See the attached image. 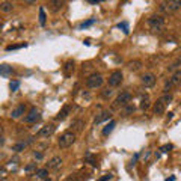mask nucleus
Here are the masks:
<instances>
[{"mask_svg": "<svg viewBox=\"0 0 181 181\" xmlns=\"http://www.w3.org/2000/svg\"><path fill=\"white\" fill-rule=\"evenodd\" d=\"M147 24L153 33H162L166 29V23H164V18L162 15H151L148 18Z\"/></svg>", "mask_w": 181, "mask_h": 181, "instance_id": "f257e3e1", "label": "nucleus"}, {"mask_svg": "<svg viewBox=\"0 0 181 181\" xmlns=\"http://www.w3.org/2000/svg\"><path fill=\"white\" fill-rule=\"evenodd\" d=\"M74 142H76V133L69 130V131H65V133L60 134L59 140H58V145H59V148H62V149H67V148H69Z\"/></svg>", "mask_w": 181, "mask_h": 181, "instance_id": "f03ea898", "label": "nucleus"}, {"mask_svg": "<svg viewBox=\"0 0 181 181\" xmlns=\"http://www.w3.org/2000/svg\"><path fill=\"white\" fill-rule=\"evenodd\" d=\"M103 82H104L103 76L98 74V73H94V74H91V76L86 78V86L89 88V89H97V88L103 86Z\"/></svg>", "mask_w": 181, "mask_h": 181, "instance_id": "7ed1b4c3", "label": "nucleus"}, {"mask_svg": "<svg viewBox=\"0 0 181 181\" xmlns=\"http://www.w3.org/2000/svg\"><path fill=\"white\" fill-rule=\"evenodd\" d=\"M130 101H131V94H130L128 91H124V92H121V94L115 98L113 106H115V107H125L127 104H130Z\"/></svg>", "mask_w": 181, "mask_h": 181, "instance_id": "20e7f679", "label": "nucleus"}, {"mask_svg": "<svg viewBox=\"0 0 181 181\" xmlns=\"http://www.w3.org/2000/svg\"><path fill=\"white\" fill-rule=\"evenodd\" d=\"M122 78H124V74L121 71H113L112 74L109 76V86L110 88H116L122 83Z\"/></svg>", "mask_w": 181, "mask_h": 181, "instance_id": "39448f33", "label": "nucleus"}, {"mask_svg": "<svg viewBox=\"0 0 181 181\" xmlns=\"http://www.w3.org/2000/svg\"><path fill=\"white\" fill-rule=\"evenodd\" d=\"M162 9H166L168 12H175L181 8V0H169V2H163L160 3Z\"/></svg>", "mask_w": 181, "mask_h": 181, "instance_id": "423d86ee", "label": "nucleus"}, {"mask_svg": "<svg viewBox=\"0 0 181 181\" xmlns=\"http://www.w3.org/2000/svg\"><path fill=\"white\" fill-rule=\"evenodd\" d=\"M155 76L153 73H145V74H142L140 76V82H142V85L145 88H153L155 85Z\"/></svg>", "mask_w": 181, "mask_h": 181, "instance_id": "0eeeda50", "label": "nucleus"}, {"mask_svg": "<svg viewBox=\"0 0 181 181\" xmlns=\"http://www.w3.org/2000/svg\"><path fill=\"white\" fill-rule=\"evenodd\" d=\"M39 118H41V113H39V110H38L36 107H32V109L29 110V113L24 116V122H27V124H32V122L39 121Z\"/></svg>", "mask_w": 181, "mask_h": 181, "instance_id": "6e6552de", "label": "nucleus"}, {"mask_svg": "<svg viewBox=\"0 0 181 181\" xmlns=\"http://www.w3.org/2000/svg\"><path fill=\"white\" fill-rule=\"evenodd\" d=\"M54 131H56V125H54V124L44 125L43 128L38 131V138H50V136H52Z\"/></svg>", "mask_w": 181, "mask_h": 181, "instance_id": "1a4fd4ad", "label": "nucleus"}, {"mask_svg": "<svg viewBox=\"0 0 181 181\" xmlns=\"http://www.w3.org/2000/svg\"><path fill=\"white\" fill-rule=\"evenodd\" d=\"M60 164H62V158H60L59 155H54L52 157L50 160H48V163H47V169H52V171H56V169H59Z\"/></svg>", "mask_w": 181, "mask_h": 181, "instance_id": "9d476101", "label": "nucleus"}, {"mask_svg": "<svg viewBox=\"0 0 181 181\" xmlns=\"http://www.w3.org/2000/svg\"><path fill=\"white\" fill-rule=\"evenodd\" d=\"M71 131H74V133H80L82 130L85 128V121L83 119H74L71 122Z\"/></svg>", "mask_w": 181, "mask_h": 181, "instance_id": "9b49d317", "label": "nucleus"}, {"mask_svg": "<svg viewBox=\"0 0 181 181\" xmlns=\"http://www.w3.org/2000/svg\"><path fill=\"white\" fill-rule=\"evenodd\" d=\"M24 112H26V104H20V106H17V107L11 112V118H12V119H18L21 115H24Z\"/></svg>", "mask_w": 181, "mask_h": 181, "instance_id": "f8f14e48", "label": "nucleus"}, {"mask_svg": "<svg viewBox=\"0 0 181 181\" xmlns=\"http://www.w3.org/2000/svg\"><path fill=\"white\" fill-rule=\"evenodd\" d=\"M153 110H154L155 115H163L164 110H166V104L162 101V100H157L153 106Z\"/></svg>", "mask_w": 181, "mask_h": 181, "instance_id": "ddd939ff", "label": "nucleus"}, {"mask_svg": "<svg viewBox=\"0 0 181 181\" xmlns=\"http://www.w3.org/2000/svg\"><path fill=\"white\" fill-rule=\"evenodd\" d=\"M112 118V113L109 112V110H104V112H101L97 118H95V125H98V124H101V122H104V121H107V119H110Z\"/></svg>", "mask_w": 181, "mask_h": 181, "instance_id": "4468645a", "label": "nucleus"}, {"mask_svg": "<svg viewBox=\"0 0 181 181\" xmlns=\"http://www.w3.org/2000/svg\"><path fill=\"white\" fill-rule=\"evenodd\" d=\"M15 8V5L12 3V2H2L0 3V11L3 12V14H9V12H12Z\"/></svg>", "mask_w": 181, "mask_h": 181, "instance_id": "2eb2a0df", "label": "nucleus"}, {"mask_svg": "<svg viewBox=\"0 0 181 181\" xmlns=\"http://www.w3.org/2000/svg\"><path fill=\"white\" fill-rule=\"evenodd\" d=\"M169 82H171L172 86H178V85H181V69H177V71L173 73L172 77L169 78Z\"/></svg>", "mask_w": 181, "mask_h": 181, "instance_id": "dca6fc26", "label": "nucleus"}, {"mask_svg": "<svg viewBox=\"0 0 181 181\" xmlns=\"http://www.w3.org/2000/svg\"><path fill=\"white\" fill-rule=\"evenodd\" d=\"M127 67H128V69L130 71H139V69L142 68V62L140 60H138V59H134V60H130L128 63H127Z\"/></svg>", "mask_w": 181, "mask_h": 181, "instance_id": "f3484780", "label": "nucleus"}, {"mask_svg": "<svg viewBox=\"0 0 181 181\" xmlns=\"http://www.w3.org/2000/svg\"><path fill=\"white\" fill-rule=\"evenodd\" d=\"M69 112H71V106H63V109H62V110H60V112L58 113L56 119H58V121L65 119V118H67V116L69 115Z\"/></svg>", "mask_w": 181, "mask_h": 181, "instance_id": "a211bd4d", "label": "nucleus"}, {"mask_svg": "<svg viewBox=\"0 0 181 181\" xmlns=\"http://www.w3.org/2000/svg\"><path fill=\"white\" fill-rule=\"evenodd\" d=\"M63 2H48V6H50V11L52 12H59L60 9L63 8Z\"/></svg>", "mask_w": 181, "mask_h": 181, "instance_id": "6ab92c4d", "label": "nucleus"}, {"mask_svg": "<svg viewBox=\"0 0 181 181\" xmlns=\"http://www.w3.org/2000/svg\"><path fill=\"white\" fill-rule=\"evenodd\" d=\"M115 125H116V122H115V121H110V122H109V124H107V125L103 128V136L110 134V133L113 131V128H115Z\"/></svg>", "mask_w": 181, "mask_h": 181, "instance_id": "aec40b11", "label": "nucleus"}, {"mask_svg": "<svg viewBox=\"0 0 181 181\" xmlns=\"http://www.w3.org/2000/svg\"><path fill=\"white\" fill-rule=\"evenodd\" d=\"M12 71H14L12 67H9V65H6V63H3V65L0 67V74H2V76H5V77L9 76V74H12Z\"/></svg>", "mask_w": 181, "mask_h": 181, "instance_id": "412c9836", "label": "nucleus"}, {"mask_svg": "<svg viewBox=\"0 0 181 181\" xmlns=\"http://www.w3.org/2000/svg\"><path fill=\"white\" fill-rule=\"evenodd\" d=\"M149 106H151L149 97H148V95H145V97L140 100V109H142V110H148V109H149Z\"/></svg>", "mask_w": 181, "mask_h": 181, "instance_id": "4be33fe9", "label": "nucleus"}, {"mask_svg": "<svg viewBox=\"0 0 181 181\" xmlns=\"http://www.w3.org/2000/svg\"><path fill=\"white\" fill-rule=\"evenodd\" d=\"M35 175H36L38 178H41V180H47V177H48V169H47V168H44V169H38Z\"/></svg>", "mask_w": 181, "mask_h": 181, "instance_id": "5701e85b", "label": "nucleus"}, {"mask_svg": "<svg viewBox=\"0 0 181 181\" xmlns=\"http://www.w3.org/2000/svg\"><path fill=\"white\" fill-rule=\"evenodd\" d=\"M73 69H74V62H73V60H68V62L65 63V67H63V73H65V76H69Z\"/></svg>", "mask_w": 181, "mask_h": 181, "instance_id": "b1692460", "label": "nucleus"}, {"mask_svg": "<svg viewBox=\"0 0 181 181\" xmlns=\"http://www.w3.org/2000/svg\"><path fill=\"white\" fill-rule=\"evenodd\" d=\"M26 147H27L26 142H18V143H15V145L12 147V151H14V153H21V151H24Z\"/></svg>", "mask_w": 181, "mask_h": 181, "instance_id": "393cba45", "label": "nucleus"}, {"mask_svg": "<svg viewBox=\"0 0 181 181\" xmlns=\"http://www.w3.org/2000/svg\"><path fill=\"white\" fill-rule=\"evenodd\" d=\"M134 112V106L133 104H127L125 107H124V110H122V115L124 116H128L130 113H133Z\"/></svg>", "mask_w": 181, "mask_h": 181, "instance_id": "a878e982", "label": "nucleus"}, {"mask_svg": "<svg viewBox=\"0 0 181 181\" xmlns=\"http://www.w3.org/2000/svg\"><path fill=\"white\" fill-rule=\"evenodd\" d=\"M45 20H47V17H45V11H44V8H39V24H41V26L45 24Z\"/></svg>", "mask_w": 181, "mask_h": 181, "instance_id": "bb28decb", "label": "nucleus"}, {"mask_svg": "<svg viewBox=\"0 0 181 181\" xmlns=\"http://www.w3.org/2000/svg\"><path fill=\"white\" fill-rule=\"evenodd\" d=\"M33 171H35V173H36V163H29L26 168H24V172L26 173H32Z\"/></svg>", "mask_w": 181, "mask_h": 181, "instance_id": "cd10ccee", "label": "nucleus"}, {"mask_svg": "<svg viewBox=\"0 0 181 181\" xmlns=\"http://www.w3.org/2000/svg\"><path fill=\"white\" fill-rule=\"evenodd\" d=\"M101 95H103V98H110L113 95V91H112V88H106V89H103V92H101Z\"/></svg>", "mask_w": 181, "mask_h": 181, "instance_id": "c85d7f7f", "label": "nucleus"}, {"mask_svg": "<svg viewBox=\"0 0 181 181\" xmlns=\"http://www.w3.org/2000/svg\"><path fill=\"white\" fill-rule=\"evenodd\" d=\"M95 21H97V18H91V20H88V21H83V23L80 24V29H85V27H89L91 24H94Z\"/></svg>", "mask_w": 181, "mask_h": 181, "instance_id": "c756f323", "label": "nucleus"}, {"mask_svg": "<svg viewBox=\"0 0 181 181\" xmlns=\"http://www.w3.org/2000/svg\"><path fill=\"white\" fill-rule=\"evenodd\" d=\"M160 100H162V101H163L164 104H169L171 101H172V95H171V94H164L163 97L160 98Z\"/></svg>", "mask_w": 181, "mask_h": 181, "instance_id": "7c9ffc66", "label": "nucleus"}, {"mask_svg": "<svg viewBox=\"0 0 181 181\" xmlns=\"http://www.w3.org/2000/svg\"><path fill=\"white\" fill-rule=\"evenodd\" d=\"M118 27L124 30V33H128V26H127V23H119V24H118Z\"/></svg>", "mask_w": 181, "mask_h": 181, "instance_id": "2f4dec72", "label": "nucleus"}, {"mask_svg": "<svg viewBox=\"0 0 181 181\" xmlns=\"http://www.w3.org/2000/svg\"><path fill=\"white\" fill-rule=\"evenodd\" d=\"M18 86H20V82H11V85H9L11 91H17Z\"/></svg>", "mask_w": 181, "mask_h": 181, "instance_id": "473e14b6", "label": "nucleus"}, {"mask_svg": "<svg viewBox=\"0 0 181 181\" xmlns=\"http://www.w3.org/2000/svg\"><path fill=\"white\" fill-rule=\"evenodd\" d=\"M33 157L36 158V160H43L44 154H43V153H39V151H35V153H33Z\"/></svg>", "mask_w": 181, "mask_h": 181, "instance_id": "72a5a7b5", "label": "nucleus"}, {"mask_svg": "<svg viewBox=\"0 0 181 181\" xmlns=\"http://www.w3.org/2000/svg\"><path fill=\"white\" fill-rule=\"evenodd\" d=\"M169 149H172V145H163V147L160 148V151H163V153H168Z\"/></svg>", "mask_w": 181, "mask_h": 181, "instance_id": "f704fd0d", "label": "nucleus"}, {"mask_svg": "<svg viewBox=\"0 0 181 181\" xmlns=\"http://www.w3.org/2000/svg\"><path fill=\"white\" fill-rule=\"evenodd\" d=\"M110 178H112V175H110V173H107V175H104V177H101L100 180H97V181H109Z\"/></svg>", "mask_w": 181, "mask_h": 181, "instance_id": "c9c22d12", "label": "nucleus"}, {"mask_svg": "<svg viewBox=\"0 0 181 181\" xmlns=\"http://www.w3.org/2000/svg\"><path fill=\"white\" fill-rule=\"evenodd\" d=\"M164 181H175V177H169V178H166Z\"/></svg>", "mask_w": 181, "mask_h": 181, "instance_id": "e433bc0d", "label": "nucleus"}, {"mask_svg": "<svg viewBox=\"0 0 181 181\" xmlns=\"http://www.w3.org/2000/svg\"><path fill=\"white\" fill-rule=\"evenodd\" d=\"M177 62H178V65H181V54L178 56V59H177Z\"/></svg>", "mask_w": 181, "mask_h": 181, "instance_id": "4c0bfd02", "label": "nucleus"}, {"mask_svg": "<svg viewBox=\"0 0 181 181\" xmlns=\"http://www.w3.org/2000/svg\"><path fill=\"white\" fill-rule=\"evenodd\" d=\"M44 181H52V180H50V178H47V180H44Z\"/></svg>", "mask_w": 181, "mask_h": 181, "instance_id": "58836bf2", "label": "nucleus"}]
</instances>
